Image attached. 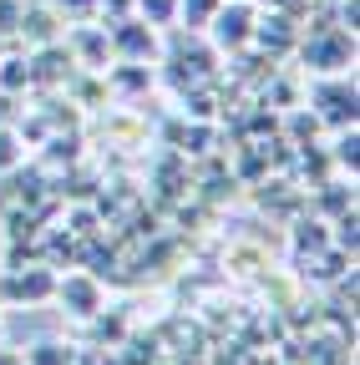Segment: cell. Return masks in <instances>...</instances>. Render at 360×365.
Segmentation results:
<instances>
[{"instance_id": "6da1fadb", "label": "cell", "mask_w": 360, "mask_h": 365, "mask_svg": "<svg viewBox=\"0 0 360 365\" xmlns=\"http://www.w3.org/2000/svg\"><path fill=\"white\" fill-rule=\"evenodd\" d=\"M299 56L314 76H335V71H355V36L345 26H309V36L299 31Z\"/></svg>"}, {"instance_id": "7a4b0ae2", "label": "cell", "mask_w": 360, "mask_h": 365, "mask_svg": "<svg viewBox=\"0 0 360 365\" xmlns=\"http://www.w3.org/2000/svg\"><path fill=\"white\" fill-rule=\"evenodd\" d=\"M360 91H355V71H335V76H314V86H309V112L320 117L330 132H340V127H355V117H360Z\"/></svg>"}, {"instance_id": "3957f363", "label": "cell", "mask_w": 360, "mask_h": 365, "mask_svg": "<svg viewBox=\"0 0 360 365\" xmlns=\"http://www.w3.org/2000/svg\"><path fill=\"white\" fill-rule=\"evenodd\" d=\"M254 21H259L254 0H223V6L208 16L203 31H208L218 56H239V51H249V41H254Z\"/></svg>"}, {"instance_id": "277c9868", "label": "cell", "mask_w": 360, "mask_h": 365, "mask_svg": "<svg viewBox=\"0 0 360 365\" xmlns=\"http://www.w3.org/2000/svg\"><path fill=\"white\" fill-rule=\"evenodd\" d=\"M107 46H112V61H158L163 56V36L158 26H148L143 16H122L107 21Z\"/></svg>"}, {"instance_id": "5b68a950", "label": "cell", "mask_w": 360, "mask_h": 365, "mask_svg": "<svg viewBox=\"0 0 360 365\" xmlns=\"http://www.w3.org/2000/svg\"><path fill=\"white\" fill-rule=\"evenodd\" d=\"M56 294V269L51 264H31V269H0V304H46Z\"/></svg>"}, {"instance_id": "8992f818", "label": "cell", "mask_w": 360, "mask_h": 365, "mask_svg": "<svg viewBox=\"0 0 360 365\" xmlns=\"http://www.w3.org/2000/svg\"><path fill=\"white\" fill-rule=\"evenodd\" d=\"M51 299L71 319H92L97 309H107V289H102L97 274H66V279H56V294Z\"/></svg>"}, {"instance_id": "52a82bcc", "label": "cell", "mask_w": 360, "mask_h": 365, "mask_svg": "<svg viewBox=\"0 0 360 365\" xmlns=\"http://www.w3.org/2000/svg\"><path fill=\"white\" fill-rule=\"evenodd\" d=\"M249 46H259V51L269 56V61H284L294 46H299V21H294V11H259V21H254V41Z\"/></svg>"}, {"instance_id": "ba28073f", "label": "cell", "mask_w": 360, "mask_h": 365, "mask_svg": "<svg viewBox=\"0 0 360 365\" xmlns=\"http://www.w3.org/2000/svg\"><path fill=\"white\" fill-rule=\"evenodd\" d=\"M61 46L71 51V61H76L81 71H107V66H112V46H107V26H97V21H86V26H71Z\"/></svg>"}, {"instance_id": "9c48e42d", "label": "cell", "mask_w": 360, "mask_h": 365, "mask_svg": "<svg viewBox=\"0 0 360 365\" xmlns=\"http://www.w3.org/2000/svg\"><path fill=\"white\" fill-rule=\"evenodd\" d=\"M61 26H66V21L51 11V0H26V6H21V26H16V36L36 51V46L61 41Z\"/></svg>"}, {"instance_id": "30bf717a", "label": "cell", "mask_w": 360, "mask_h": 365, "mask_svg": "<svg viewBox=\"0 0 360 365\" xmlns=\"http://www.w3.org/2000/svg\"><path fill=\"white\" fill-rule=\"evenodd\" d=\"M81 360V345L71 340H41L31 350H21V365H76Z\"/></svg>"}, {"instance_id": "8fae6325", "label": "cell", "mask_w": 360, "mask_h": 365, "mask_svg": "<svg viewBox=\"0 0 360 365\" xmlns=\"http://www.w3.org/2000/svg\"><path fill=\"white\" fill-rule=\"evenodd\" d=\"M330 163H335L340 178H355V173H360V132H355V127H340V132H335Z\"/></svg>"}, {"instance_id": "7c38bea8", "label": "cell", "mask_w": 360, "mask_h": 365, "mask_svg": "<svg viewBox=\"0 0 360 365\" xmlns=\"http://www.w3.org/2000/svg\"><path fill=\"white\" fill-rule=\"evenodd\" d=\"M289 239H294L299 254H320V249H330V223L325 218H294Z\"/></svg>"}, {"instance_id": "4fadbf2b", "label": "cell", "mask_w": 360, "mask_h": 365, "mask_svg": "<svg viewBox=\"0 0 360 365\" xmlns=\"http://www.w3.org/2000/svg\"><path fill=\"white\" fill-rule=\"evenodd\" d=\"M320 208H325V218H340L345 208H355V178H350V182H345V178L320 182Z\"/></svg>"}, {"instance_id": "5bb4252c", "label": "cell", "mask_w": 360, "mask_h": 365, "mask_svg": "<svg viewBox=\"0 0 360 365\" xmlns=\"http://www.w3.org/2000/svg\"><path fill=\"white\" fill-rule=\"evenodd\" d=\"M31 86V56H0V91H21Z\"/></svg>"}, {"instance_id": "9a60e30c", "label": "cell", "mask_w": 360, "mask_h": 365, "mask_svg": "<svg viewBox=\"0 0 360 365\" xmlns=\"http://www.w3.org/2000/svg\"><path fill=\"white\" fill-rule=\"evenodd\" d=\"M132 16H143L148 26H178V0H132Z\"/></svg>"}, {"instance_id": "2e32d148", "label": "cell", "mask_w": 360, "mask_h": 365, "mask_svg": "<svg viewBox=\"0 0 360 365\" xmlns=\"http://www.w3.org/2000/svg\"><path fill=\"white\" fill-rule=\"evenodd\" d=\"M21 163H26V143H21V132H16V127H0V173L11 178Z\"/></svg>"}, {"instance_id": "e0dca14e", "label": "cell", "mask_w": 360, "mask_h": 365, "mask_svg": "<svg viewBox=\"0 0 360 365\" xmlns=\"http://www.w3.org/2000/svg\"><path fill=\"white\" fill-rule=\"evenodd\" d=\"M218 6L223 0H178V21H183V31H203Z\"/></svg>"}, {"instance_id": "ac0fdd59", "label": "cell", "mask_w": 360, "mask_h": 365, "mask_svg": "<svg viewBox=\"0 0 360 365\" xmlns=\"http://www.w3.org/2000/svg\"><path fill=\"white\" fill-rule=\"evenodd\" d=\"M51 11L66 26H86V21H97V0H51Z\"/></svg>"}, {"instance_id": "d6986e66", "label": "cell", "mask_w": 360, "mask_h": 365, "mask_svg": "<svg viewBox=\"0 0 360 365\" xmlns=\"http://www.w3.org/2000/svg\"><path fill=\"white\" fill-rule=\"evenodd\" d=\"M320 127H325V122L314 117L309 107H289V132H294V143H299V148H304V143H309V137L320 132Z\"/></svg>"}, {"instance_id": "ffe728a7", "label": "cell", "mask_w": 360, "mask_h": 365, "mask_svg": "<svg viewBox=\"0 0 360 365\" xmlns=\"http://www.w3.org/2000/svg\"><path fill=\"white\" fill-rule=\"evenodd\" d=\"M21 112H26V97H21V91H0V127H16Z\"/></svg>"}, {"instance_id": "44dd1931", "label": "cell", "mask_w": 360, "mask_h": 365, "mask_svg": "<svg viewBox=\"0 0 360 365\" xmlns=\"http://www.w3.org/2000/svg\"><path fill=\"white\" fill-rule=\"evenodd\" d=\"M122 16H132V0H97V21L107 26V21H122Z\"/></svg>"}, {"instance_id": "7402d4cb", "label": "cell", "mask_w": 360, "mask_h": 365, "mask_svg": "<svg viewBox=\"0 0 360 365\" xmlns=\"http://www.w3.org/2000/svg\"><path fill=\"white\" fill-rule=\"evenodd\" d=\"M0 365H21V350H0Z\"/></svg>"}, {"instance_id": "603a6c76", "label": "cell", "mask_w": 360, "mask_h": 365, "mask_svg": "<svg viewBox=\"0 0 360 365\" xmlns=\"http://www.w3.org/2000/svg\"><path fill=\"white\" fill-rule=\"evenodd\" d=\"M11 203V188H6V173H0V208H6Z\"/></svg>"}, {"instance_id": "cb8c5ba5", "label": "cell", "mask_w": 360, "mask_h": 365, "mask_svg": "<svg viewBox=\"0 0 360 365\" xmlns=\"http://www.w3.org/2000/svg\"><path fill=\"white\" fill-rule=\"evenodd\" d=\"M76 365H81V360H76Z\"/></svg>"}]
</instances>
